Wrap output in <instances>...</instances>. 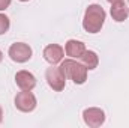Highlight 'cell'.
I'll list each match as a JSON object with an SVG mask.
<instances>
[{"label":"cell","instance_id":"obj_11","mask_svg":"<svg viewBox=\"0 0 129 128\" xmlns=\"http://www.w3.org/2000/svg\"><path fill=\"white\" fill-rule=\"evenodd\" d=\"M80 62L84 65L87 69H95L99 63V57H98V54L95 51H92V50H86L84 51V54L80 57Z\"/></svg>","mask_w":129,"mask_h":128},{"label":"cell","instance_id":"obj_5","mask_svg":"<svg viewBox=\"0 0 129 128\" xmlns=\"http://www.w3.org/2000/svg\"><path fill=\"white\" fill-rule=\"evenodd\" d=\"M15 107L24 113L33 112L36 107V98L30 91H23V92L17 94V96H15Z\"/></svg>","mask_w":129,"mask_h":128},{"label":"cell","instance_id":"obj_10","mask_svg":"<svg viewBox=\"0 0 129 128\" xmlns=\"http://www.w3.org/2000/svg\"><path fill=\"white\" fill-rule=\"evenodd\" d=\"M129 15V8L125 5V2H114L111 3V17L114 21L117 23H122L128 18Z\"/></svg>","mask_w":129,"mask_h":128},{"label":"cell","instance_id":"obj_1","mask_svg":"<svg viewBox=\"0 0 129 128\" xmlns=\"http://www.w3.org/2000/svg\"><path fill=\"white\" fill-rule=\"evenodd\" d=\"M105 21V11L101 5H89V8L86 9L84 18H83V27L84 30L89 33H98L101 32L102 26Z\"/></svg>","mask_w":129,"mask_h":128},{"label":"cell","instance_id":"obj_14","mask_svg":"<svg viewBox=\"0 0 129 128\" xmlns=\"http://www.w3.org/2000/svg\"><path fill=\"white\" fill-rule=\"evenodd\" d=\"M2 121H3V110H2V107H0V124H2Z\"/></svg>","mask_w":129,"mask_h":128},{"label":"cell","instance_id":"obj_2","mask_svg":"<svg viewBox=\"0 0 129 128\" xmlns=\"http://www.w3.org/2000/svg\"><path fill=\"white\" fill-rule=\"evenodd\" d=\"M60 71L64 74L66 78L72 80L75 84H83L87 80V68L81 62H77L74 59H66L60 63Z\"/></svg>","mask_w":129,"mask_h":128},{"label":"cell","instance_id":"obj_17","mask_svg":"<svg viewBox=\"0 0 129 128\" xmlns=\"http://www.w3.org/2000/svg\"><path fill=\"white\" fill-rule=\"evenodd\" d=\"M20 2H29V0H20Z\"/></svg>","mask_w":129,"mask_h":128},{"label":"cell","instance_id":"obj_9","mask_svg":"<svg viewBox=\"0 0 129 128\" xmlns=\"http://www.w3.org/2000/svg\"><path fill=\"white\" fill-rule=\"evenodd\" d=\"M86 51V44L77 39H69L64 45V53L72 59H80Z\"/></svg>","mask_w":129,"mask_h":128},{"label":"cell","instance_id":"obj_13","mask_svg":"<svg viewBox=\"0 0 129 128\" xmlns=\"http://www.w3.org/2000/svg\"><path fill=\"white\" fill-rule=\"evenodd\" d=\"M11 5V0H0V11H5Z\"/></svg>","mask_w":129,"mask_h":128},{"label":"cell","instance_id":"obj_15","mask_svg":"<svg viewBox=\"0 0 129 128\" xmlns=\"http://www.w3.org/2000/svg\"><path fill=\"white\" fill-rule=\"evenodd\" d=\"M107 2H110V3H114V2H122V0H107Z\"/></svg>","mask_w":129,"mask_h":128},{"label":"cell","instance_id":"obj_12","mask_svg":"<svg viewBox=\"0 0 129 128\" xmlns=\"http://www.w3.org/2000/svg\"><path fill=\"white\" fill-rule=\"evenodd\" d=\"M9 26H11V23H9V18H8L6 15L0 14V35H3V33L8 32Z\"/></svg>","mask_w":129,"mask_h":128},{"label":"cell","instance_id":"obj_3","mask_svg":"<svg viewBox=\"0 0 129 128\" xmlns=\"http://www.w3.org/2000/svg\"><path fill=\"white\" fill-rule=\"evenodd\" d=\"M45 80L48 83V86L56 91V92H60L64 89V84H66V77L64 74L60 71L59 66H54L51 65V68H48L45 71Z\"/></svg>","mask_w":129,"mask_h":128},{"label":"cell","instance_id":"obj_8","mask_svg":"<svg viewBox=\"0 0 129 128\" xmlns=\"http://www.w3.org/2000/svg\"><path fill=\"white\" fill-rule=\"evenodd\" d=\"M15 83L21 91H32L36 86V77L29 71H18L15 74Z\"/></svg>","mask_w":129,"mask_h":128},{"label":"cell","instance_id":"obj_6","mask_svg":"<svg viewBox=\"0 0 129 128\" xmlns=\"http://www.w3.org/2000/svg\"><path fill=\"white\" fill-rule=\"evenodd\" d=\"M83 119H84L86 125L98 128L105 122V113H104V110H101L98 107H90L83 112Z\"/></svg>","mask_w":129,"mask_h":128},{"label":"cell","instance_id":"obj_4","mask_svg":"<svg viewBox=\"0 0 129 128\" xmlns=\"http://www.w3.org/2000/svg\"><path fill=\"white\" fill-rule=\"evenodd\" d=\"M9 57L17 62V63H24L27 60H30L32 57V48L29 47V44H24V42H15L9 47V51H8Z\"/></svg>","mask_w":129,"mask_h":128},{"label":"cell","instance_id":"obj_16","mask_svg":"<svg viewBox=\"0 0 129 128\" xmlns=\"http://www.w3.org/2000/svg\"><path fill=\"white\" fill-rule=\"evenodd\" d=\"M2 60H3V53L0 51V62H2Z\"/></svg>","mask_w":129,"mask_h":128},{"label":"cell","instance_id":"obj_7","mask_svg":"<svg viewBox=\"0 0 129 128\" xmlns=\"http://www.w3.org/2000/svg\"><path fill=\"white\" fill-rule=\"evenodd\" d=\"M64 50L57 44H50L44 48V59L51 65H57L59 62H62Z\"/></svg>","mask_w":129,"mask_h":128}]
</instances>
